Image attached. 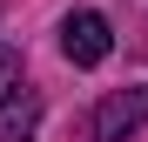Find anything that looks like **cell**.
<instances>
[{
  "mask_svg": "<svg viewBox=\"0 0 148 142\" xmlns=\"http://www.w3.org/2000/svg\"><path fill=\"white\" fill-rule=\"evenodd\" d=\"M61 54H67L74 68H101V61L114 54V27H108V14H94V7L67 14V20H61Z\"/></svg>",
  "mask_w": 148,
  "mask_h": 142,
  "instance_id": "obj_1",
  "label": "cell"
},
{
  "mask_svg": "<svg viewBox=\"0 0 148 142\" xmlns=\"http://www.w3.org/2000/svg\"><path fill=\"white\" fill-rule=\"evenodd\" d=\"M135 129H148V88H114L94 102V142H128Z\"/></svg>",
  "mask_w": 148,
  "mask_h": 142,
  "instance_id": "obj_2",
  "label": "cell"
},
{
  "mask_svg": "<svg viewBox=\"0 0 148 142\" xmlns=\"http://www.w3.org/2000/svg\"><path fill=\"white\" fill-rule=\"evenodd\" d=\"M34 129H40V95H34V88H20L7 108H0V142H27Z\"/></svg>",
  "mask_w": 148,
  "mask_h": 142,
  "instance_id": "obj_3",
  "label": "cell"
},
{
  "mask_svg": "<svg viewBox=\"0 0 148 142\" xmlns=\"http://www.w3.org/2000/svg\"><path fill=\"white\" fill-rule=\"evenodd\" d=\"M14 95H20V54H14V47H0V108H7Z\"/></svg>",
  "mask_w": 148,
  "mask_h": 142,
  "instance_id": "obj_4",
  "label": "cell"
}]
</instances>
